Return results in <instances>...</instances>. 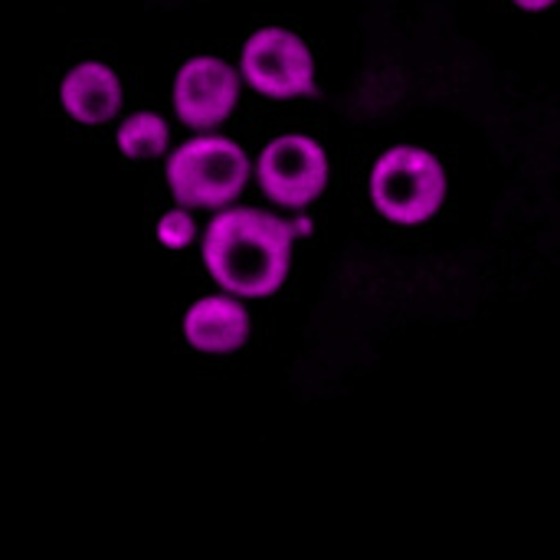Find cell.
Listing matches in <instances>:
<instances>
[{"mask_svg":"<svg viewBox=\"0 0 560 560\" xmlns=\"http://www.w3.org/2000/svg\"><path fill=\"white\" fill-rule=\"evenodd\" d=\"M180 331H184V341L194 351L226 358V354H236L249 341L253 318H249L243 299H236L230 292L203 295L184 312Z\"/></svg>","mask_w":560,"mask_h":560,"instance_id":"obj_8","label":"cell"},{"mask_svg":"<svg viewBox=\"0 0 560 560\" xmlns=\"http://www.w3.org/2000/svg\"><path fill=\"white\" fill-rule=\"evenodd\" d=\"M368 194L387 223L423 226L446 207L450 174L433 151L417 144H394L374 161Z\"/></svg>","mask_w":560,"mask_h":560,"instance_id":"obj_3","label":"cell"},{"mask_svg":"<svg viewBox=\"0 0 560 560\" xmlns=\"http://www.w3.org/2000/svg\"><path fill=\"white\" fill-rule=\"evenodd\" d=\"M125 105V89L118 72L102 59H82L69 66L59 79V108L85 128L108 125Z\"/></svg>","mask_w":560,"mask_h":560,"instance_id":"obj_7","label":"cell"},{"mask_svg":"<svg viewBox=\"0 0 560 560\" xmlns=\"http://www.w3.org/2000/svg\"><path fill=\"white\" fill-rule=\"evenodd\" d=\"M518 10H525V13H545V10H551L558 0H512Z\"/></svg>","mask_w":560,"mask_h":560,"instance_id":"obj_12","label":"cell"},{"mask_svg":"<svg viewBox=\"0 0 560 560\" xmlns=\"http://www.w3.org/2000/svg\"><path fill=\"white\" fill-rule=\"evenodd\" d=\"M253 180L269 203L282 210H305L328 190L331 161L318 138L285 131L259 148L253 158Z\"/></svg>","mask_w":560,"mask_h":560,"instance_id":"obj_5","label":"cell"},{"mask_svg":"<svg viewBox=\"0 0 560 560\" xmlns=\"http://www.w3.org/2000/svg\"><path fill=\"white\" fill-rule=\"evenodd\" d=\"M200 259L223 292L236 299H269L289 282L295 236L289 220L233 203L210 217Z\"/></svg>","mask_w":560,"mask_h":560,"instance_id":"obj_1","label":"cell"},{"mask_svg":"<svg viewBox=\"0 0 560 560\" xmlns=\"http://www.w3.org/2000/svg\"><path fill=\"white\" fill-rule=\"evenodd\" d=\"M243 98V79L233 62L217 52L184 59L171 82L174 118L190 131H213L233 118Z\"/></svg>","mask_w":560,"mask_h":560,"instance_id":"obj_6","label":"cell"},{"mask_svg":"<svg viewBox=\"0 0 560 560\" xmlns=\"http://www.w3.org/2000/svg\"><path fill=\"white\" fill-rule=\"evenodd\" d=\"M154 236H158V243L164 249H187L197 240V223H194L190 210L174 207V210L161 213V220L154 226Z\"/></svg>","mask_w":560,"mask_h":560,"instance_id":"obj_10","label":"cell"},{"mask_svg":"<svg viewBox=\"0 0 560 560\" xmlns=\"http://www.w3.org/2000/svg\"><path fill=\"white\" fill-rule=\"evenodd\" d=\"M115 148L128 161H158L171 151V125L158 112H131L115 128Z\"/></svg>","mask_w":560,"mask_h":560,"instance_id":"obj_9","label":"cell"},{"mask_svg":"<svg viewBox=\"0 0 560 560\" xmlns=\"http://www.w3.org/2000/svg\"><path fill=\"white\" fill-rule=\"evenodd\" d=\"M164 180L177 207L223 210L253 184V158L236 138L200 131L164 154Z\"/></svg>","mask_w":560,"mask_h":560,"instance_id":"obj_2","label":"cell"},{"mask_svg":"<svg viewBox=\"0 0 560 560\" xmlns=\"http://www.w3.org/2000/svg\"><path fill=\"white\" fill-rule=\"evenodd\" d=\"M289 226H292V236H295V240H308V236H315V220H312V217H292V220H289Z\"/></svg>","mask_w":560,"mask_h":560,"instance_id":"obj_11","label":"cell"},{"mask_svg":"<svg viewBox=\"0 0 560 560\" xmlns=\"http://www.w3.org/2000/svg\"><path fill=\"white\" fill-rule=\"evenodd\" d=\"M240 79L266 102H299L315 95L318 66L312 46L289 26H259L240 49Z\"/></svg>","mask_w":560,"mask_h":560,"instance_id":"obj_4","label":"cell"}]
</instances>
